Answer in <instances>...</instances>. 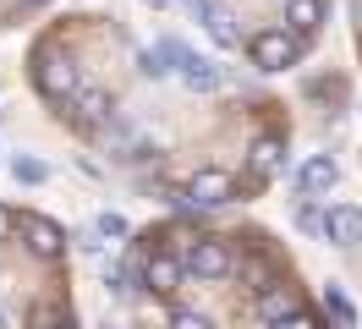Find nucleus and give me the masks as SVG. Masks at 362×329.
<instances>
[{
    "instance_id": "1",
    "label": "nucleus",
    "mask_w": 362,
    "mask_h": 329,
    "mask_svg": "<svg viewBox=\"0 0 362 329\" xmlns=\"http://www.w3.org/2000/svg\"><path fill=\"white\" fill-rule=\"evenodd\" d=\"M230 197H236V175L220 171V165H204V171L187 175V187H181L176 203H187V209H226Z\"/></svg>"
},
{
    "instance_id": "2",
    "label": "nucleus",
    "mask_w": 362,
    "mask_h": 329,
    "mask_svg": "<svg viewBox=\"0 0 362 329\" xmlns=\"http://www.w3.org/2000/svg\"><path fill=\"white\" fill-rule=\"evenodd\" d=\"M247 55L258 71H286V66H296L302 55H308V44L291 39L286 28H264V33H252L247 39Z\"/></svg>"
},
{
    "instance_id": "3",
    "label": "nucleus",
    "mask_w": 362,
    "mask_h": 329,
    "mask_svg": "<svg viewBox=\"0 0 362 329\" xmlns=\"http://www.w3.org/2000/svg\"><path fill=\"white\" fill-rule=\"evenodd\" d=\"M33 83H39V93L45 99H55V105H71V93H77V66L61 55V50H39L33 55Z\"/></svg>"
},
{
    "instance_id": "4",
    "label": "nucleus",
    "mask_w": 362,
    "mask_h": 329,
    "mask_svg": "<svg viewBox=\"0 0 362 329\" xmlns=\"http://www.w3.org/2000/svg\"><path fill=\"white\" fill-rule=\"evenodd\" d=\"M230 269H236V253L220 236H198L181 253V275H198V280H226Z\"/></svg>"
},
{
    "instance_id": "5",
    "label": "nucleus",
    "mask_w": 362,
    "mask_h": 329,
    "mask_svg": "<svg viewBox=\"0 0 362 329\" xmlns=\"http://www.w3.org/2000/svg\"><path fill=\"white\" fill-rule=\"evenodd\" d=\"M105 149H110V159H121V165H143V159H154V137L143 127H132V121H110L105 127Z\"/></svg>"
},
{
    "instance_id": "6",
    "label": "nucleus",
    "mask_w": 362,
    "mask_h": 329,
    "mask_svg": "<svg viewBox=\"0 0 362 329\" xmlns=\"http://www.w3.org/2000/svg\"><path fill=\"white\" fill-rule=\"evenodd\" d=\"M17 225H23L28 253H33V258H61V253H66V231H61L55 219H45V214H23Z\"/></svg>"
},
{
    "instance_id": "7",
    "label": "nucleus",
    "mask_w": 362,
    "mask_h": 329,
    "mask_svg": "<svg viewBox=\"0 0 362 329\" xmlns=\"http://www.w3.org/2000/svg\"><path fill=\"white\" fill-rule=\"evenodd\" d=\"M176 77L192 88V93H214V88L226 83V66L209 61V55H192V50H187V55L176 61Z\"/></svg>"
},
{
    "instance_id": "8",
    "label": "nucleus",
    "mask_w": 362,
    "mask_h": 329,
    "mask_svg": "<svg viewBox=\"0 0 362 329\" xmlns=\"http://www.w3.org/2000/svg\"><path fill=\"white\" fill-rule=\"evenodd\" d=\"M247 171H252V181H274V175L286 171V143H280L274 132L252 137V149H247Z\"/></svg>"
},
{
    "instance_id": "9",
    "label": "nucleus",
    "mask_w": 362,
    "mask_h": 329,
    "mask_svg": "<svg viewBox=\"0 0 362 329\" xmlns=\"http://www.w3.org/2000/svg\"><path fill=\"white\" fill-rule=\"evenodd\" d=\"M324 17H329V6H324V0H286V33L302 39V44L324 28Z\"/></svg>"
},
{
    "instance_id": "10",
    "label": "nucleus",
    "mask_w": 362,
    "mask_h": 329,
    "mask_svg": "<svg viewBox=\"0 0 362 329\" xmlns=\"http://www.w3.org/2000/svg\"><path fill=\"white\" fill-rule=\"evenodd\" d=\"M324 236L335 241V247H357V241H362V209L335 203V209L324 214Z\"/></svg>"
},
{
    "instance_id": "11",
    "label": "nucleus",
    "mask_w": 362,
    "mask_h": 329,
    "mask_svg": "<svg viewBox=\"0 0 362 329\" xmlns=\"http://www.w3.org/2000/svg\"><path fill=\"white\" fill-rule=\"evenodd\" d=\"M71 110H77V121H88V127H110L115 115H110V93H105V88H77V93H71Z\"/></svg>"
},
{
    "instance_id": "12",
    "label": "nucleus",
    "mask_w": 362,
    "mask_h": 329,
    "mask_svg": "<svg viewBox=\"0 0 362 329\" xmlns=\"http://www.w3.org/2000/svg\"><path fill=\"white\" fill-rule=\"evenodd\" d=\"M291 313H296V291L291 285H280V280L258 285V318H264V324H280V318H291Z\"/></svg>"
},
{
    "instance_id": "13",
    "label": "nucleus",
    "mask_w": 362,
    "mask_h": 329,
    "mask_svg": "<svg viewBox=\"0 0 362 329\" xmlns=\"http://www.w3.org/2000/svg\"><path fill=\"white\" fill-rule=\"evenodd\" d=\"M143 285L154 291V296H170L181 285V258H170V253H154V258L143 263Z\"/></svg>"
},
{
    "instance_id": "14",
    "label": "nucleus",
    "mask_w": 362,
    "mask_h": 329,
    "mask_svg": "<svg viewBox=\"0 0 362 329\" xmlns=\"http://www.w3.org/2000/svg\"><path fill=\"white\" fill-rule=\"evenodd\" d=\"M296 181H302V192H329V187L340 181V165L329 159V154H313V159H302Z\"/></svg>"
},
{
    "instance_id": "15",
    "label": "nucleus",
    "mask_w": 362,
    "mask_h": 329,
    "mask_svg": "<svg viewBox=\"0 0 362 329\" xmlns=\"http://www.w3.org/2000/svg\"><path fill=\"white\" fill-rule=\"evenodd\" d=\"M204 28H209V39L220 44V50H236V44H242V28H236V11H230V6H214L204 17Z\"/></svg>"
},
{
    "instance_id": "16",
    "label": "nucleus",
    "mask_w": 362,
    "mask_h": 329,
    "mask_svg": "<svg viewBox=\"0 0 362 329\" xmlns=\"http://www.w3.org/2000/svg\"><path fill=\"white\" fill-rule=\"evenodd\" d=\"M324 307H329V318H335L340 329H351V324H357V307H351V296H346L340 285H324Z\"/></svg>"
},
{
    "instance_id": "17",
    "label": "nucleus",
    "mask_w": 362,
    "mask_h": 329,
    "mask_svg": "<svg viewBox=\"0 0 362 329\" xmlns=\"http://www.w3.org/2000/svg\"><path fill=\"white\" fill-rule=\"evenodd\" d=\"M105 285H110L121 302H132V296H137V275H132V269H121V263H105Z\"/></svg>"
},
{
    "instance_id": "18",
    "label": "nucleus",
    "mask_w": 362,
    "mask_h": 329,
    "mask_svg": "<svg viewBox=\"0 0 362 329\" xmlns=\"http://www.w3.org/2000/svg\"><path fill=\"white\" fill-rule=\"evenodd\" d=\"M127 231H132V225H127V219H121V214H110V209H105V214L93 219V236H105V241H121V236H127Z\"/></svg>"
},
{
    "instance_id": "19",
    "label": "nucleus",
    "mask_w": 362,
    "mask_h": 329,
    "mask_svg": "<svg viewBox=\"0 0 362 329\" xmlns=\"http://www.w3.org/2000/svg\"><path fill=\"white\" fill-rule=\"evenodd\" d=\"M11 175H17V181H28V187H39V181H45V165H39V159H17V165H11Z\"/></svg>"
},
{
    "instance_id": "20",
    "label": "nucleus",
    "mask_w": 362,
    "mask_h": 329,
    "mask_svg": "<svg viewBox=\"0 0 362 329\" xmlns=\"http://www.w3.org/2000/svg\"><path fill=\"white\" fill-rule=\"evenodd\" d=\"M170 329H214L204 318V313H192V307H176V313H170Z\"/></svg>"
},
{
    "instance_id": "21",
    "label": "nucleus",
    "mask_w": 362,
    "mask_h": 329,
    "mask_svg": "<svg viewBox=\"0 0 362 329\" xmlns=\"http://www.w3.org/2000/svg\"><path fill=\"white\" fill-rule=\"evenodd\" d=\"M269 329H318V318H313V313H302V307H296L291 318H280V324H269Z\"/></svg>"
},
{
    "instance_id": "22",
    "label": "nucleus",
    "mask_w": 362,
    "mask_h": 329,
    "mask_svg": "<svg viewBox=\"0 0 362 329\" xmlns=\"http://www.w3.org/2000/svg\"><path fill=\"white\" fill-rule=\"evenodd\" d=\"M181 6H187V11H192V17H198V22H204L209 11H214V0H181Z\"/></svg>"
},
{
    "instance_id": "23",
    "label": "nucleus",
    "mask_w": 362,
    "mask_h": 329,
    "mask_svg": "<svg viewBox=\"0 0 362 329\" xmlns=\"http://www.w3.org/2000/svg\"><path fill=\"white\" fill-rule=\"evenodd\" d=\"M11 231H17V214H11V209H6V203H0V241L11 236Z\"/></svg>"
},
{
    "instance_id": "24",
    "label": "nucleus",
    "mask_w": 362,
    "mask_h": 329,
    "mask_svg": "<svg viewBox=\"0 0 362 329\" xmlns=\"http://www.w3.org/2000/svg\"><path fill=\"white\" fill-rule=\"evenodd\" d=\"M49 329H77V324H71V318H55V324H49Z\"/></svg>"
},
{
    "instance_id": "25",
    "label": "nucleus",
    "mask_w": 362,
    "mask_h": 329,
    "mask_svg": "<svg viewBox=\"0 0 362 329\" xmlns=\"http://www.w3.org/2000/svg\"><path fill=\"white\" fill-rule=\"evenodd\" d=\"M148 6H170V0H148Z\"/></svg>"
},
{
    "instance_id": "26",
    "label": "nucleus",
    "mask_w": 362,
    "mask_h": 329,
    "mask_svg": "<svg viewBox=\"0 0 362 329\" xmlns=\"http://www.w3.org/2000/svg\"><path fill=\"white\" fill-rule=\"evenodd\" d=\"M0 329H6V313H0Z\"/></svg>"
},
{
    "instance_id": "27",
    "label": "nucleus",
    "mask_w": 362,
    "mask_h": 329,
    "mask_svg": "<svg viewBox=\"0 0 362 329\" xmlns=\"http://www.w3.org/2000/svg\"><path fill=\"white\" fill-rule=\"evenodd\" d=\"M33 6H39V0H33Z\"/></svg>"
}]
</instances>
